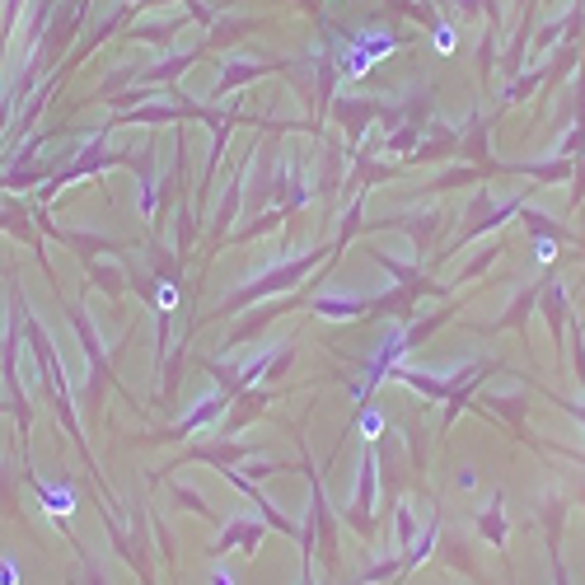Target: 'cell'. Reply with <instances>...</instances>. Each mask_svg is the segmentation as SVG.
<instances>
[{
	"mask_svg": "<svg viewBox=\"0 0 585 585\" xmlns=\"http://www.w3.org/2000/svg\"><path fill=\"white\" fill-rule=\"evenodd\" d=\"M356 431H361V440H380V431H384V412H380V407H366V412L356 417Z\"/></svg>",
	"mask_w": 585,
	"mask_h": 585,
	"instance_id": "6da1fadb",
	"label": "cell"
},
{
	"mask_svg": "<svg viewBox=\"0 0 585 585\" xmlns=\"http://www.w3.org/2000/svg\"><path fill=\"white\" fill-rule=\"evenodd\" d=\"M47 506H52V515H57V520H66V515L75 510V496H71V487H47Z\"/></svg>",
	"mask_w": 585,
	"mask_h": 585,
	"instance_id": "7a4b0ae2",
	"label": "cell"
},
{
	"mask_svg": "<svg viewBox=\"0 0 585 585\" xmlns=\"http://www.w3.org/2000/svg\"><path fill=\"white\" fill-rule=\"evenodd\" d=\"M431 47L440 52V57H449V52H454V29H449V24H440V29L431 33Z\"/></svg>",
	"mask_w": 585,
	"mask_h": 585,
	"instance_id": "3957f363",
	"label": "cell"
},
{
	"mask_svg": "<svg viewBox=\"0 0 585 585\" xmlns=\"http://www.w3.org/2000/svg\"><path fill=\"white\" fill-rule=\"evenodd\" d=\"M370 66H375V62H370V52H347V75H366Z\"/></svg>",
	"mask_w": 585,
	"mask_h": 585,
	"instance_id": "277c9868",
	"label": "cell"
},
{
	"mask_svg": "<svg viewBox=\"0 0 585 585\" xmlns=\"http://www.w3.org/2000/svg\"><path fill=\"white\" fill-rule=\"evenodd\" d=\"M534 258H539V262H553L557 258V244H553V239H539V244H534Z\"/></svg>",
	"mask_w": 585,
	"mask_h": 585,
	"instance_id": "5b68a950",
	"label": "cell"
},
{
	"mask_svg": "<svg viewBox=\"0 0 585 585\" xmlns=\"http://www.w3.org/2000/svg\"><path fill=\"white\" fill-rule=\"evenodd\" d=\"M159 309H178V291L173 286H159Z\"/></svg>",
	"mask_w": 585,
	"mask_h": 585,
	"instance_id": "8992f818",
	"label": "cell"
},
{
	"mask_svg": "<svg viewBox=\"0 0 585 585\" xmlns=\"http://www.w3.org/2000/svg\"><path fill=\"white\" fill-rule=\"evenodd\" d=\"M0 585H19V571H15V562H0Z\"/></svg>",
	"mask_w": 585,
	"mask_h": 585,
	"instance_id": "52a82bcc",
	"label": "cell"
},
{
	"mask_svg": "<svg viewBox=\"0 0 585 585\" xmlns=\"http://www.w3.org/2000/svg\"><path fill=\"white\" fill-rule=\"evenodd\" d=\"M216 585H234V581H230V571H216Z\"/></svg>",
	"mask_w": 585,
	"mask_h": 585,
	"instance_id": "ba28073f",
	"label": "cell"
}]
</instances>
